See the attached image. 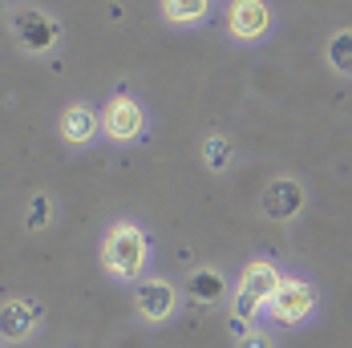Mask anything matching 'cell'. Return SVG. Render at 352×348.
Returning <instances> with one entry per match:
<instances>
[{
  "mask_svg": "<svg viewBox=\"0 0 352 348\" xmlns=\"http://www.w3.org/2000/svg\"><path fill=\"white\" fill-rule=\"evenodd\" d=\"M150 255H154L150 235L142 231L134 219L109 223V231L102 235V272L113 283H138V279H146Z\"/></svg>",
  "mask_w": 352,
  "mask_h": 348,
  "instance_id": "obj_1",
  "label": "cell"
},
{
  "mask_svg": "<svg viewBox=\"0 0 352 348\" xmlns=\"http://www.w3.org/2000/svg\"><path fill=\"white\" fill-rule=\"evenodd\" d=\"M280 283H283V272L272 259H251L235 279V292H231V324L239 332L255 328V320H263V308L272 304Z\"/></svg>",
  "mask_w": 352,
  "mask_h": 348,
  "instance_id": "obj_2",
  "label": "cell"
},
{
  "mask_svg": "<svg viewBox=\"0 0 352 348\" xmlns=\"http://www.w3.org/2000/svg\"><path fill=\"white\" fill-rule=\"evenodd\" d=\"M320 308V292L312 279L304 276H283L280 292L272 296V304L263 308L267 320H276V324H287V328H300V324H308Z\"/></svg>",
  "mask_w": 352,
  "mask_h": 348,
  "instance_id": "obj_3",
  "label": "cell"
},
{
  "mask_svg": "<svg viewBox=\"0 0 352 348\" xmlns=\"http://www.w3.org/2000/svg\"><path fill=\"white\" fill-rule=\"evenodd\" d=\"M146 109L134 94H113L102 109V134L109 142H118V146H130V142H142L146 134Z\"/></svg>",
  "mask_w": 352,
  "mask_h": 348,
  "instance_id": "obj_4",
  "label": "cell"
},
{
  "mask_svg": "<svg viewBox=\"0 0 352 348\" xmlns=\"http://www.w3.org/2000/svg\"><path fill=\"white\" fill-rule=\"evenodd\" d=\"M12 41H16L21 53H29V57H45V53L57 49V41H61V25H57L45 8H21V12L12 17Z\"/></svg>",
  "mask_w": 352,
  "mask_h": 348,
  "instance_id": "obj_5",
  "label": "cell"
},
{
  "mask_svg": "<svg viewBox=\"0 0 352 348\" xmlns=\"http://www.w3.org/2000/svg\"><path fill=\"white\" fill-rule=\"evenodd\" d=\"M272 33L267 0H227V36L239 45H255Z\"/></svg>",
  "mask_w": 352,
  "mask_h": 348,
  "instance_id": "obj_6",
  "label": "cell"
},
{
  "mask_svg": "<svg viewBox=\"0 0 352 348\" xmlns=\"http://www.w3.org/2000/svg\"><path fill=\"white\" fill-rule=\"evenodd\" d=\"M178 304H182V296H178V287L170 279L146 276V279L134 283V308H138V316L150 320V324H166V320L178 312Z\"/></svg>",
  "mask_w": 352,
  "mask_h": 348,
  "instance_id": "obj_7",
  "label": "cell"
},
{
  "mask_svg": "<svg viewBox=\"0 0 352 348\" xmlns=\"http://www.w3.org/2000/svg\"><path fill=\"white\" fill-rule=\"evenodd\" d=\"M41 320H45V308L29 300V296H8L0 304V336L4 345H25L41 332Z\"/></svg>",
  "mask_w": 352,
  "mask_h": 348,
  "instance_id": "obj_8",
  "label": "cell"
},
{
  "mask_svg": "<svg viewBox=\"0 0 352 348\" xmlns=\"http://www.w3.org/2000/svg\"><path fill=\"white\" fill-rule=\"evenodd\" d=\"M304 207H308V191H304L300 178L280 174V178H272V182L263 186V215H267L272 223H292Z\"/></svg>",
  "mask_w": 352,
  "mask_h": 348,
  "instance_id": "obj_9",
  "label": "cell"
},
{
  "mask_svg": "<svg viewBox=\"0 0 352 348\" xmlns=\"http://www.w3.org/2000/svg\"><path fill=\"white\" fill-rule=\"evenodd\" d=\"M57 134L69 150H85L89 142H98L102 134V113L94 109L89 102H69L57 118Z\"/></svg>",
  "mask_w": 352,
  "mask_h": 348,
  "instance_id": "obj_10",
  "label": "cell"
},
{
  "mask_svg": "<svg viewBox=\"0 0 352 348\" xmlns=\"http://www.w3.org/2000/svg\"><path fill=\"white\" fill-rule=\"evenodd\" d=\"M186 296L199 300V304H219L227 296V279H223V272H214V268H195L186 276Z\"/></svg>",
  "mask_w": 352,
  "mask_h": 348,
  "instance_id": "obj_11",
  "label": "cell"
},
{
  "mask_svg": "<svg viewBox=\"0 0 352 348\" xmlns=\"http://www.w3.org/2000/svg\"><path fill=\"white\" fill-rule=\"evenodd\" d=\"M207 12H211V0H162V17H166V25H175V29L203 25Z\"/></svg>",
  "mask_w": 352,
  "mask_h": 348,
  "instance_id": "obj_12",
  "label": "cell"
},
{
  "mask_svg": "<svg viewBox=\"0 0 352 348\" xmlns=\"http://www.w3.org/2000/svg\"><path fill=\"white\" fill-rule=\"evenodd\" d=\"M324 57H328V69L352 77V29H336V33L328 36Z\"/></svg>",
  "mask_w": 352,
  "mask_h": 348,
  "instance_id": "obj_13",
  "label": "cell"
},
{
  "mask_svg": "<svg viewBox=\"0 0 352 348\" xmlns=\"http://www.w3.org/2000/svg\"><path fill=\"white\" fill-rule=\"evenodd\" d=\"M203 162H207V171L223 174L231 162H235V146H231V138H223V134H207V142H203Z\"/></svg>",
  "mask_w": 352,
  "mask_h": 348,
  "instance_id": "obj_14",
  "label": "cell"
},
{
  "mask_svg": "<svg viewBox=\"0 0 352 348\" xmlns=\"http://www.w3.org/2000/svg\"><path fill=\"white\" fill-rule=\"evenodd\" d=\"M49 223H53V195L36 191L33 199H29V207H25V231L41 235V231H49Z\"/></svg>",
  "mask_w": 352,
  "mask_h": 348,
  "instance_id": "obj_15",
  "label": "cell"
},
{
  "mask_svg": "<svg viewBox=\"0 0 352 348\" xmlns=\"http://www.w3.org/2000/svg\"><path fill=\"white\" fill-rule=\"evenodd\" d=\"M235 348H280V345H276V336H272V332H263V328L255 324V328H247V332H239V340H235Z\"/></svg>",
  "mask_w": 352,
  "mask_h": 348,
  "instance_id": "obj_16",
  "label": "cell"
}]
</instances>
